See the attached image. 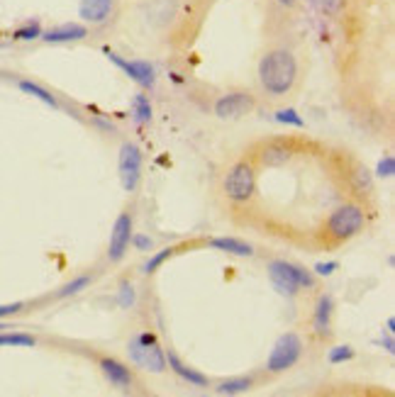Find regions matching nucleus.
<instances>
[{
  "instance_id": "4",
  "label": "nucleus",
  "mask_w": 395,
  "mask_h": 397,
  "mask_svg": "<svg viewBox=\"0 0 395 397\" xmlns=\"http://www.w3.org/2000/svg\"><path fill=\"white\" fill-rule=\"evenodd\" d=\"M127 356L137 368L149 373L166 371V351L161 348L154 332H137L127 344Z\"/></svg>"
},
{
  "instance_id": "6",
  "label": "nucleus",
  "mask_w": 395,
  "mask_h": 397,
  "mask_svg": "<svg viewBox=\"0 0 395 397\" xmlns=\"http://www.w3.org/2000/svg\"><path fill=\"white\" fill-rule=\"evenodd\" d=\"M303 356V339L295 332H285L276 339L269 358H266V371L269 373H285L301 361Z\"/></svg>"
},
{
  "instance_id": "21",
  "label": "nucleus",
  "mask_w": 395,
  "mask_h": 397,
  "mask_svg": "<svg viewBox=\"0 0 395 397\" xmlns=\"http://www.w3.org/2000/svg\"><path fill=\"white\" fill-rule=\"evenodd\" d=\"M251 385H254V380L251 378H244V375H239V378H230V380H222L220 385L215 387V392L217 395H244V392H249L251 390Z\"/></svg>"
},
{
  "instance_id": "31",
  "label": "nucleus",
  "mask_w": 395,
  "mask_h": 397,
  "mask_svg": "<svg viewBox=\"0 0 395 397\" xmlns=\"http://www.w3.org/2000/svg\"><path fill=\"white\" fill-rule=\"evenodd\" d=\"M130 244H135L137 251H144V253L154 248V242H151V237H146V234H132Z\"/></svg>"
},
{
  "instance_id": "29",
  "label": "nucleus",
  "mask_w": 395,
  "mask_h": 397,
  "mask_svg": "<svg viewBox=\"0 0 395 397\" xmlns=\"http://www.w3.org/2000/svg\"><path fill=\"white\" fill-rule=\"evenodd\" d=\"M356 356V351L351 346H332L330 351H327V361L332 363V366H339V363H346L351 361V358Z\"/></svg>"
},
{
  "instance_id": "10",
  "label": "nucleus",
  "mask_w": 395,
  "mask_h": 397,
  "mask_svg": "<svg viewBox=\"0 0 395 397\" xmlns=\"http://www.w3.org/2000/svg\"><path fill=\"white\" fill-rule=\"evenodd\" d=\"M106 56L117 66V69L125 71V74L130 76V78L135 81L140 88L151 90L156 85V69L149 64V61H142V59L127 61V59H122L120 54H115V51H110V49H106Z\"/></svg>"
},
{
  "instance_id": "13",
  "label": "nucleus",
  "mask_w": 395,
  "mask_h": 397,
  "mask_svg": "<svg viewBox=\"0 0 395 397\" xmlns=\"http://www.w3.org/2000/svg\"><path fill=\"white\" fill-rule=\"evenodd\" d=\"M98 368H101V373L106 375V380L110 382L112 387H117V390L122 392H132V387H135V373H132L130 366H125L122 361H117V358H101L98 361Z\"/></svg>"
},
{
  "instance_id": "37",
  "label": "nucleus",
  "mask_w": 395,
  "mask_h": 397,
  "mask_svg": "<svg viewBox=\"0 0 395 397\" xmlns=\"http://www.w3.org/2000/svg\"><path fill=\"white\" fill-rule=\"evenodd\" d=\"M6 329H12V327H10V324H3V322H0V332H6Z\"/></svg>"
},
{
  "instance_id": "7",
  "label": "nucleus",
  "mask_w": 395,
  "mask_h": 397,
  "mask_svg": "<svg viewBox=\"0 0 395 397\" xmlns=\"http://www.w3.org/2000/svg\"><path fill=\"white\" fill-rule=\"evenodd\" d=\"M142 166H144V156L142 149L135 142H125L120 146V156H117V171H120V183L125 193H135L142 183Z\"/></svg>"
},
{
  "instance_id": "23",
  "label": "nucleus",
  "mask_w": 395,
  "mask_h": 397,
  "mask_svg": "<svg viewBox=\"0 0 395 397\" xmlns=\"http://www.w3.org/2000/svg\"><path fill=\"white\" fill-rule=\"evenodd\" d=\"M93 283V276H88V273H83V276H76V278H71L69 283L64 285V288L56 293V298H74V295H78L81 290H85L88 285Z\"/></svg>"
},
{
  "instance_id": "36",
  "label": "nucleus",
  "mask_w": 395,
  "mask_h": 397,
  "mask_svg": "<svg viewBox=\"0 0 395 397\" xmlns=\"http://www.w3.org/2000/svg\"><path fill=\"white\" fill-rule=\"evenodd\" d=\"M385 332H388V334H395V319H393V317L385 319Z\"/></svg>"
},
{
  "instance_id": "27",
  "label": "nucleus",
  "mask_w": 395,
  "mask_h": 397,
  "mask_svg": "<svg viewBox=\"0 0 395 397\" xmlns=\"http://www.w3.org/2000/svg\"><path fill=\"white\" fill-rule=\"evenodd\" d=\"M117 305L122 310H132L137 305V290L130 280H122L120 288H117Z\"/></svg>"
},
{
  "instance_id": "33",
  "label": "nucleus",
  "mask_w": 395,
  "mask_h": 397,
  "mask_svg": "<svg viewBox=\"0 0 395 397\" xmlns=\"http://www.w3.org/2000/svg\"><path fill=\"white\" fill-rule=\"evenodd\" d=\"M22 307H25V305H22V303H12V305H0V319H3V317H12V314L22 312Z\"/></svg>"
},
{
  "instance_id": "2",
  "label": "nucleus",
  "mask_w": 395,
  "mask_h": 397,
  "mask_svg": "<svg viewBox=\"0 0 395 397\" xmlns=\"http://www.w3.org/2000/svg\"><path fill=\"white\" fill-rule=\"evenodd\" d=\"M266 273H269V280L276 288V293L285 295V298H295L301 290H312L317 283V276L312 271L303 269L298 263L283 261V258H274L266 266Z\"/></svg>"
},
{
  "instance_id": "34",
  "label": "nucleus",
  "mask_w": 395,
  "mask_h": 397,
  "mask_svg": "<svg viewBox=\"0 0 395 397\" xmlns=\"http://www.w3.org/2000/svg\"><path fill=\"white\" fill-rule=\"evenodd\" d=\"M380 346H383L385 351H388L390 356H393V353H395V341H393V334H388V332H385V337H380Z\"/></svg>"
},
{
  "instance_id": "16",
  "label": "nucleus",
  "mask_w": 395,
  "mask_h": 397,
  "mask_svg": "<svg viewBox=\"0 0 395 397\" xmlns=\"http://www.w3.org/2000/svg\"><path fill=\"white\" fill-rule=\"evenodd\" d=\"M166 368H171V371H174L183 382H188L190 387H208L210 385V380H208L205 373L195 371V368H190L188 363H183V358H180L176 351L166 353Z\"/></svg>"
},
{
  "instance_id": "1",
  "label": "nucleus",
  "mask_w": 395,
  "mask_h": 397,
  "mask_svg": "<svg viewBox=\"0 0 395 397\" xmlns=\"http://www.w3.org/2000/svg\"><path fill=\"white\" fill-rule=\"evenodd\" d=\"M259 85L271 100H283L295 90L301 81V64L298 56L288 47H274L259 61Z\"/></svg>"
},
{
  "instance_id": "25",
  "label": "nucleus",
  "mask_w": 395,
  "mask_h": 397,
  "mask_svg": "<svg viewBox=\"0 0 395 397\" xmlns=\"http://www.w3.org/2000/svg\"><path fill=\"white\" fill-rule=\"evenodd\" d=\"M0 346H37V339L22 332H0Z\"/></svg>"
},
{
  "instance_id": "9",
  "label": "nucleus",
  "mask_w": 395,
  "mask_h": 397,
  "mask_svg": "<svg viewBox=\"0 0 395 397\" xmlns=\"http://www.w3.org/2000/svg\"><path fill=\"white\" fill-rule=\"evenodd\" d=\"M132 234H135V219L132 212H122L117 214L115 224H112L110 232V244H108V261L110 263H120L125 258L127 248H130Z\"/></svg>"
},
{
  "instance_id": "35",
  "label": "nucleus",
  "mask_w": 395,
  "mask_h": 397,
  "mask_svg": "<svg viewBox=\"0 0 395 397\" xmlns=\"http://www.w3.org/2000/svg\"><path fill=\"white\" fill-rule=\"evenodd\" d=\"M276 3H278L280 8H285V10H290V8H295V3H298V0H276Z\"/></svg>"
},
{
  "instance_id": "12",
  "label": "nucleus",
  "mask_w": 395,
  "mask_h": 397,
  "mask_svg": "<svg viewBox=\"0 0 395 397\" xmlns=\"http://www.w3.org/2000/svg\"><path fill=\"white\" fill-rule=\"evenodd\" d=\"M295 156V146L290 140L278 137V140H269L259 149V161L269 169H280V166L290 164V159Z\"/></svg>"
},
{
  "instance_id": "3",
  "label": "nucleus",
  "mask_w": 395,
  "mask_h": 397,
  "mask_svg": "<svg viewBox=\"0 0 395 397\" xmlns=\"http://www.w3.org/2000/svg\"><path fill=\"white\" fill-rule=\"evenodd\" d=\"M366 227V212L361 205L344 203L335 208L325 219V237L335 244L349 242L356 234H361Z\"/></svg>"
},
{
  "instance_id": "32",
  "label": "nucleus",
  "mask_w": 395,
  "mask_h": 397,
  "mask_svg": "<svg viewBox=\"0 0 395 397\" xmlns=\"http://www.w3.org/2000/svg\"><path fill=\"white\" fill-rule=\"evenodd\" d=\"M337 269H339V263H337V261H325V263H317L312 273L320 276V278H327V276H332Z\"/></svg>"
},
{
  "instance_id": "38",
  "label": "nucleus",
  "mask_w": 395,
  "mask_h": 397,
  "mask_svg": "<svg viewBox=\"0 0 395 397\" xmlns=\"http://www.w3.org/2000/svg\"><path fill=\"white\" fill-rule=\"evenodd\" d=\"M0 37H3V35H0Z\"/></svg>"
},
{
  "instance_id": "14",
  "label": "nucleus",
  "mask_w": 395,
  "mask_h": 397,
  "mask_svg": "<svg viewBox=\"0 0 395 397\" xmlns=\"http://www.w3.org/2000/svg\"><path fill=\"white\" fill-rule=\"evenodd\" d=\"M88 37V27L81 25V22H64V25H56L51 30L42 32L40 40L44 44H71V42H81Z\"/></svg>"
},
{
  "instance_id": "17",
  "label": "nucleus",
  "mask_w": 395,
  "mask_h": 397,
  "mask_svg": "<svg viewBox=\"0 0 395 397\" xmlns=\"http://www.w3.org/2000/svg\"><path fill=\"white\" fill-rule=\"evenodd\" d=\"M210 246L217 248V251H225V253H232V256H254V246L249 242H242V239H235V237H215L210 239Z\"/></svg>"
},
{
  "instance_id": "22",
  "label": "nucleus",
  "mask_w": 395,
  "mask_h": 397,
  "mask_svg": "<svg viewBox=\"0 0 395 397\" xmlns=\"http://www.w3.org/2000/svg\"><path fill=\"white\" fill-rule=\"evenodd\" d=\"M176 253V248L174 246H164V248H159V251H154L149 258L144 261V266H142V273L144 276H151V273H156V271L164 266L166 261H169L171 256Z\"/></svg>"
},
{
  "instance_id": "15",
  "label": "nucleus",
  "mask_w": 395,
  "mask_h": 397,
  "mask_svg": "<svg viewBox=\"0 0 395 397\" xmlns=\"http://www.w3.org/2000/svg\"><path fill=\"white\" fill-rule=\"evenodd\" d=\"M332 314H335V300L332 295H320L312 310V332L315 337L327 339L332 334Z\"/></svg>"
},
{
  "instance_id": "18",
  "label": "nucleus",
  "mask_w": 395,
  "mask_h": 397,
  "mask_svg": "<svg viewBox=\"0 0 395 397\" xmlns=\"http://www.w3.org/2000/svg\"><path fill=\"white\" fill-rule=\"evenodd\" d=\"M349 183L351 188H354V193L359 195V198H371L373 195V176H371V171L366 169V166L356 164L354 169H351L349 174Z\"/></svg>"
},
{
  "instance_id": "28",
  "label": "nucleus",
  "mask_w": 395,
  "mask_h": 397,
  "mask_svg": "<svg viewBox=\"0 0 395 397\" xmlns=\"http://www.w3.org/2000/svg\"><path fill=\"white\" fill-rule=\"evenodd\" d=\"M312 6L317 8V12L327 17H339L344 12L346 0H312Z\"/></svg>"
},
{
  "instance_id": "24",
  "label": "nucleus",
  "mask_w": 395,
  "mask_h": 397,
  "mask_svg": "<svg viewBox=\"0 0 395 397\" xmlns=\"http://www.w3.org/2000/svg\"><path fill=\"white\" fill-rule=\"evenodd\" d=\"M42 25L40 20H27L25 25H20L15 32H12V40L15 42H32V40H40L42 37Z\"/></svg>"
},
{
  "instance_id": "19",
  "label": "nucleus",
  "mask_w": 395,
  "mask_h": 397,
  "mask_svg": "<svg viewBox=\"0 0 395 397\" xmlns=\"http://www.w3.org/2000/svg\"><path fill=\"white\" fill-rule=\"evenodd\" d=\"M151 117H154V108H151L149 95L137 93L132 98V119H135V124L137 127H144V124L151 122Z\"/></svg>"
},
{
  "instance_id": "11",
  "label": "nucleus",
  "mask_w": 395,
  "mask_h": 397,
  "mask_svg": "<svg viewBox=\"0 0 395 397\" xmlns=\"http://www.w3.org/2000/svg\"><path fill=\"white\" fill-rule=\"evenodd\" d=\"M117 0H78V17L90 27H103L112 20Z\"/></svg>"
},
{
  "instance_id": "26",
  "label": "nucleus",
  "mask_w": 395,
  "mask_h": 397,
  "mask_svg": "<svg viewBox=\"0 0 395 397\" xmlns=\"http://www.w3.org/2000/svg\"><path fill=\"white\" fill-rule=\"evenodd\" d=\"M274 119L278 124H285V127H295V129H303L305 127V119L301 117V112L295 108H283L274 115Z\"/></svg>"
},
{
  "instance_id": "20",
  "label": "nucleus",
  "mask_w": 395,
  "mask_h": 397,
  "mask_svg": "<svg viewBox=\"0 0 395 397\" xmlns=\"http://www.w3.org/2000/svg\"><path fill=\"white\" fill-rule=\"evenodd\" d=\"M17 88H20L22 93L32 95V98L42 100V103L49 105V108L59 110V100H56V95H51V90H47L44 85L35 83V81H17Z\"/></svg>"
},
{
  "instance_id": "30",
  "label": "nucleus",
  "mask_w": 395,
  "mask_h": 397,
  "mask_svg": "<svg viewBox=\"0 0 395 397\" xmlns=\"http://www.w3.org/2000/svg\"><path fill=\"white\" fill-rule=\"evenodd\" d=\"M378 178H393L395 176V156L393 154H383V159L378 161V169H376Z\"/></svg>"
},
{
  "instance_id": "5",
  "label": "nucleus",
  "mask_w": 395,
  "mask_h": 397,
  "mask_svg": "<svg viewBox=\"0 0 395 397\" xmlns=\"http://www.w3.org/2000/svg\"><path fill=\"white\" fill-rule=\"evenodd\" d=\"M222 193L227 200H232L235 205L249 203L256 195V171L249 161H237L235 166H230L222 178Z\"/></svg>"
},
{
  "instance_id": "8",
  "label": "nucleus",
  "mask_w": 395,
  "mask_h": 397,
  "mask_svg": "<svg viewBox=\"0 0 395 397\" xmlns=\"http://www.w3.org/2000/svg\"><path fill=\"white\" fill-rule=\"evenodd\" d=\"M256 108V100L249 90H230V93L220 95L212 105V112L220 119H239L249 115Z\"/></svg>"
}]
</instances>
